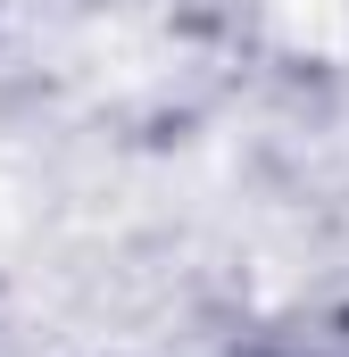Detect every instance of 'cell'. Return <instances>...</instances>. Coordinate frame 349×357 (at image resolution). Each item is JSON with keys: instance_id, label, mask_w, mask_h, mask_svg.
<instances>
[{"instance_id": "obj_1", "label": "cell", "mask_w": 349, "mask_h": 357, "mask_svg": "<svg viewBox=\"0 0 349 357\" xmlns=\"http://www.w3.org/2000/svg\"><path fill=\"white\" fill-rule=\"evenodd\" d=\"M258 357H341V349H258Z\"/></svg>"}]
</instances>
